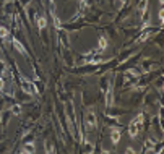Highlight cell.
<instances>
[{
    "mask_svg": "<svg viewBox=\"0 0 164 154\" xmlns=\"http://www.w3.org/2000/svg\"><path fill=\"white\" fill-rule=\"evenodd\" d=\"M0 91H5V83H3V76H0Z\"/></svg>",
    "mask_w": 164,
    "mask_h": 154,
    "instance_id": "obj_16",
    "label": "cell"
},
{
    "mask_svg": "<svg viewBox=\"0 0 164 154\" xmlns=\"http://www.w3.org/2000/svg\"><path fill=\"white\" fill-rule=\"evenodd\" d=\"M143 120H145L143 114H140L130 122V125H128V136L130 138H137L138 136L140 130H142V125H143Z\"/></svg>",
    "mask_w": 164,
    "mask_h": 154,
    "instance_id": "obj_1",
    "label": "cell"
},
{
    "mask_svg": "<svg viewBox=\"0 0 164 154\" xmlns=\"http://www.w3.org/2000/svg\"><path fill=\"white\" fill-rule=\"evenodd\" d=\"M12 42H13V47H15V49L18 50V52H20V54H23V55H26V49L23 47V44L20 42V41H18V39H13Z\"/></svg>",
    "mask_w": 164,
    "mask_h": 154,
    "instance_id": "obj_6",
    "label": "cell"
},
{
    "mask_svg": "<svg viewBox=\"0 0 164 154\" xmlns=\"http://www.w3.org/2000/svg\"><path fill=\"white\" fill-rule=\"evenodd\" d=\"M106 105L111 107L112 105V86L109 85V88H107V92H106Z\"/></svg>",
    "mask_w": 164,
    "mask_h": 154,
    "instance_id": "obj_8",
    "label": "cell"
},
{
    "mask_svg": "<svg viewBox=\"0 0 164 154\" xmlns=\"http://www.w3.org/2000/svg\"><path fill=\"white\" fill-rule=\"evenodd\" d=\"M107 45H109V41H107V37H106V36H101L99 41H97V49H96V52H97V54H102V52L107 49Z\"/></svg>",
    "mask_w": 164,
    "mask_h": 154,
    "instance_id": "obj_4",
    "label": "cell"
},
{
    "mask_svg": "<svg viewBox=\"0 0 164 154\" xmlns=\"http://www.w3.org/2000/svg\"><path fill=\"white\" fill-rule=\"evenodd\" d=\"M146 7H148V0H142V2H140V5H138V15H140V18L145 15Z\"/></svg>",
    "mask_w": 164,
    "mask_h": 154,
    "instance_id": "obj_7",
    "label": "cell"
},
{
    "mask_svg": "<svg viewBox=\"0 0 164 154\" xmlns=\"http://www.w3.org/2000/svg\"><path fill=\"white\" fill-rule=\"evenodd\" d=\"M111 141H112V144H119V141H120V130L119 128H114L112 130V133H111Z\"/></svg>",
    "mask_w": 164,
    "mask_h": 154,
    "instance_id": "obj_5",
    "label": "cell"
},
{
    "mask_svg": "<svg viewBox=\"0 0 164 154\" xmlns=\"http://www.w3.org/2000/svg\"><path fill=\"white\" fill-rule=\"evenodd\" d=\"M97 127V119L94 115V112L93 110H88L85 114V128L88 132H91V130H94Z\"/></svg>",
    "mask_w": 164,
    "mask_h": 154,
    "instance_id": "obj_2",
    "label": "cell"
},
{
    "mask_svg": "<svg viewBox=\"0 0 164 154\" xmlns=\"http://www.w3.org/2000/svg\"><path fill=\"white\" fill-rule=\"evenodd\" d=\"M21 89L25 91V92H28V94H31V96H36V94H37L36 86L32 85L29 80H25V78L21 80Z\"/></svg>",
    "mask_w": 164,
    "mask_h": 154,
    "instance_id": "obj_3",
    "label": "cell"
},
{
    "mask_svg": "<svg viewBox=\"0 0 164 154\" xmlns=\"http://www.w3.org/2000/svg\"><path fill=\"white\" fill-rule=\"evenodd\" d=\"M151 148H154V141L151 143V139H148V141H146V148H145V151H151Z\"/></svg>",
    "mask_w": 164,
    "mask_h": 154,
    "instance_id": "obj_15",
    "label": "cell"
},
{
    "mask_svg": "<svg viewBox=\"0 0 164 154\" xmlns=\"http://www.w3.org/2000/svg\"><path fill=\"white\" fill-rule=\"evenodd\" d=\"M21 112H23V109H21L20 104H15V105L12 107V114H13V115H20Z\"/></svg>",
    "mask_w": 164,
    "mask_h": 154,
    "instance_id": "obj_13",
    "label": "cell"
},
{
    "mask_svg": "<svg viewBox=\"0 0 164 154\" xmlns=\"http://www.w3.org/2000/svg\"><path fill=\"white\" fill-rule=\"evenodd\" d=\"M8 75V68H7V65L3 60H0V76H7Z\"/></svg>",
    "mask_w": 164,
    "mask_h": 154,
    "instance_id": "obj_11",
    "label": "cell"
},
{
    "mask_svg": "<svg viewBox=\"0 0 164 154\" xmlns=\"http://www.w3.org/2000/svg\"><path fill=\"white\" fill-rule=\"evenodd\" d=\"M23 152H34L36 151V146L32 143H26L25 146H23V149H21Z\"/></svg>",
    "mask_w": 164,
    "mask_h": 154,
    "instance_id": "obj_10",
    "label": "cell"
},
{
    "mask_svg": "<svg viewBox=\"0 0 164 154\" xmlns=\"http://www.w3.org/2000/svg\"><path fill=\"white\" fill-rule=\"evenodd\" d=\"M54 25H55V29L57 31H62V25H60V20L57 15H54Z\"/></svg>",
    "mask_w": 164,
    "mask_h": 154,
    "instance_id": "obj_14",
    "label": "cell"
},
{
    "mask_svg": "<svg viewBox=\"0 0 164 154\" xmlns=\"http://www.w3.org/2000/svg\"><path fill=\"white\" fill-rule=\"evenodd\" d=\"M8 36H10V29H7L5 26H0V37H2V39H7Z\"/></svg>",
    "mask_w": 164,
    "mask_h": 154,
    "instance_id": "obj_12",
    "label": "cell"
},
{
    "mask_svg": "<svg viewBox=\"0 0 164 154\" xmlns=\"http://www.w3.org/2000/svg\"><path fill=\"white\" fill-rule=\"evenodd\" d=\"M36 23H37V28H39V29H44V28L47 26V20H46V16H39L36 20Z\"/></svg>",
    "mask_w": 164,
    "mask_h": 154,
    "instance_id": "obj_9",
    "label": "cell"
}]
</instances>
